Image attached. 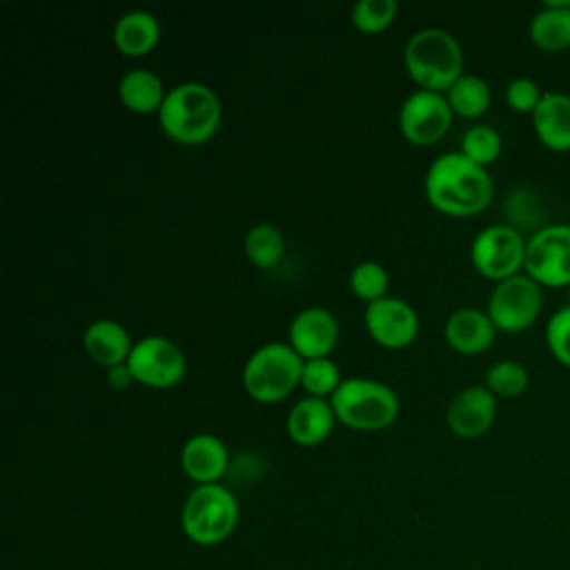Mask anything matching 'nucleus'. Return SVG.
I'll return each instance as SVG.
<instances>
[{"instance_id": "15", "label": "nucleus", "mask_w": 570, "mask_h": 570, "mask_svg": "<svg viewBox=\"0 0 570 570\" xmlns=\"http://www.w3.org/2000/svg\"><path fill=\"white\" fill-rule=\"evenodd\" d=\"M227 445L209 432L189 436L180 448V468L196 485L218 483L227 472Z\"/></svg>"}, {"instance_id": "11", "label": "nucleus", "mask_w": 570, "mask_h": 570, "mask_svg": "<svg viewBox=\"0 0 570 570\" xmlns=\"http://www.w3.org/2000/svg\"><path fill=\"white\" fill-rule=\"evenodd\" d=\"M452 109L445 94L416 89L399 107V129L405 140L419 147L439 142L452 125Z\"/></svg>"}, {"instance_id": "33", "label": "nucleus", "mask_w": 570, "mask_h": 570, "mask_svg": "<svg viewBox=\"0 0 570 570\" xmlns=\"http://www.w3.org/2000/svg\"><path fill=\"white\" fill-rule=\"evenodd\" d=\"M107 383L114 387V390H125L127 385L136 383L134 381V374L129 370L127 363H120V365H114V367H107Z\"/></svg>"}, {"instance_id": "21", "label": "nucleus", "mask_w": 570, "mask_h": 570, "mask_svg": "<svg viewBox=\"0 0 570 570\" xmlns=\"http://www.w3.org/2000/svg\"><path fill=\"white\" fill-rule=\"evenodd\" d=\"M160 40V22L151 11L131 9L114 24V45L120 53L140 58L149 53Z\"/></svg>"}, {"instance_id": "18", "label": "nucleus", "mask_w": 570, "mask_h": 570, "mask_svg": "<svg viewBox=\"0 0 570 570\" xmlns=\"http://www.w3.org/2000/svg\"><path fill=\"white\" fill-rule=\"evenodd\" d=\"M537 140L554 151H570V96L563 91H546L530 116Z\"/></svg>"}, {"instance_id": "32", "label": "nucleus", "mask_w": 570, "mask_h": 570, "mask_svg": "<svg viewBox=\"0 0 570 570\" xmlns=\"http://www.w3.org/2000/svg\"><path fill=\"white\" fill-rule=\"evenodd\" d=\"M543 89L528 76H519V78H512L505 87V102L512 111L517 114H528L532 116V111L537 109V105L541 102L543 98Z\"/></svg>"}, {"instance_id": "3", "label": "nucleus", "mask_w": 570, "mask_h": 570, "mask_svg": "<svg viewBox=\"0 0 570 570\" xmlns=\"http://www.w3.org/2000/svg\"><path fill=\"white\" fill-rule=\"evenodd\" d=\"M403 65L419 89L445 94L463 76V49L450 31L425 27L405 42Z\"/></svg>"}, {"instance_id": "16", "label": "nucleus", "mask_w": 570, "mask_h": 570, "mask_svg": "<svg viewBox=\"0 0 570 570\" xmlns=\"http://www.w3.org/2000/svg\"><path fill=\"white\" fill-rule=\"evenodd\" d=\"M445 343L465 356H476L490 350L497 336V327L488 312L476 307H459L454 309L443 325Z\"/></svg>"}, {"instance_id": "27", "label": "nucleus", "mask_w": 570, "mask_h": 570, "mask_svg": "<svg viewBox=\"0 0 570 570\" xmlns=\"http://www.w3.org/2000/svg\"><path fill=\"white\" fill-rule=\"evenodd\" d=\"M503 149L501 134L492 125H470L461 136V154L472 163L488 167L492 165Z\"/></svg>"}, {"instance_id": "7", "label": "nucleus", "mask_w": 570, "mask_h": 570, "mask_svg": "<svg viewBox=\"0 0 570 570\" xmlns=\"http://www.w3.org/2000/svg\"><path fill=\"white\" fill-rule=\"evenodd\" d=\"M543 309V287L525 272L494 283L488 296V316L499 332L517 334L532 327Z\"/></svg>"}, {"instance_id": "6", "label": "nucleus", "mask_w": 570, "mask_h": 570, "mask_svg": "<svg viewBox=\"0 0 570 570\" xmlns=\"http://www.w3.org/2000/svg\"><path fill=\"white\" fill-rule=\"evenodd\" d=\"M238 523V501L234 492L220 483L196 485L180 512V525L189 541L198 546L223 543Z\"/></svg>"}, {"instance_id": "25", "label": "nucleus", "mask_w": 570, "mask_h": 570, "mask_svg": "<svg viewBox=\"0 0 570 570\" xmlns=\"http://www.w3.org/2000/svg\"><path fill=\"white\" fill-rule=\"evenodd\" d=\"M503 209H505L508 225L519 229L521 234L528 232V236H530L548 225L543 203H541L539 194L532 191L530 187L512 189L503 203Z\"/></svg>"}, {"instance_id": "5", "label": "nucleus", "mask_w": 570, "mask_h": 570, "mask_svg": "<svg viewBox=\"0 0 570 570\" xmlns=\"http://www.w3.org/2000/svg\"><path fill=\"white\" fill-rule=\"evenodd\" d=\"M303 358L289 343L269 341L256 347L243 365V390L258 403H278L301 385Z\"/></svg>"}, {"instance_id": "4", "label": "nucleus", "mask_w": 570, "mask_h": 570, "mask_svg": "<svg viewBox=\"0 0 570 570\" xmlns=\"http://www.w3.org/2000/svg\"><path fill=\"white\" fill-rule=\"evenodd\" d=\"M330 403L336 421L358 432L385 430L396 421L401 410L396 392L383 381L367 376L343 379Z\"/></svg>"}, {"instance_id": "24", "label": "nucleus", "mask_w": 570, "mask_h": 570, "mask_svg": "<svg viewBox=\"0 0 570 570\" xmlns=\"http://www.w3.org/2000/svg\"><path fill=\"white\" fill-rule=\"evenodd\" d=\"M245 256L258 269L276 267L285 256V236L272 223H258L247 229L243 240Z\"/></svg>"}, {"instance_id": "28", "label": "nucleus", "mask_w": 570, "mask_h": 570, "mask_svg": "<svg viewBox=\"0 0 570 570\" xmlns=\"http://www.w3.org/2000/svg\"><path fill=\"white\" fill-rule=\"evenodd\" d=\"M341 367L330 358H307L303 363L301 372V387L305 396H318V399H330L336 387L341 385Z\"/></svg>"}, {"instance_id": "30", "label": "nucleus", "mask_w": 570, "mask_h": 570, "mask_svg": "<svg viewBox=\"0 0 570 570\" xmlns=\"http://www.w3.org/2000/svg\"><path fill=\"white\" fill-rule=\"evenodd\" d=\"M399 2L396 0H358L352 4L350 18L352 24L363 33H379L392 24L396 18Z\"/></svg>"}, {"instance_id": "20", "label": "nucleus", "mask_w": 570, "mask_h": 570, "mask_svg": "<svg viewBox=\"0 0 570 570\" xmlns=\"http://www.w3.org/2000/svg\"><path fill=\"white\" fill-rule=\"evenodd\" d=\"M530 42L546 51L559 53L570 49V0H548L530 18Z\"/></svg>"}, {"instance_id": "13", "label": "nucleus", "mask_w": 570, "mask_h": 570, "mask_svg": "<svg viewBox=\"0 0 570 570\" xmlns=\"http://www.w3.org/2000/svg\"><path fill=\"white\" fill-rule=\"evenodd\" d=\"M338 321L334 318V314L325 307L312 305L303 307L292 318L287 330V343L303 361L323 358L330 356L338 345Z\"/></svg>"}, {"instance_id": "10", "label": "nucleus", "mask_w": 570, "mask_h": 570, "mask_svg": "<svg viewBox=\"0 0 570 570\" xmlns=\"http://www.w3.org/2000/svg\"><path fill=\"white\" fill-rule=\"evenodd\" d=\"M127 365L136 383L156 390L174 387L187 372L185 352L178 347V343L160 334H147L138 338L131 347Z\"/></svg>"}, {"instance_id": "2", "label": "nucleus", "mask_w": 570, "mask_h": 570, "mask_svg": "<svg viewBox=\"0 0 570 570\" xmlns=\"http://www.w3.org/2000/svg\"><path fill=\"white\" fill-rule=\"evenodd\" d=\"M156 116L160 129L174 142L203 145L216 134L223 118V105L209 85L185 80L167 89Z\"/></svg>"}, {"instance_id": "34", "label": "nucleus", "mask_w": 570, "mask_h": 570, "mask_svg": "<svg viewBox=\"0 0 570 570\" xmlns=\"http://www.w3.org/2000/svg\"><path fill=\"white\" fill-rule=\"evenodd\" d=\"M568 305H570V287H568Z\"/></svg>"}, {"instance_id": "23", "label": "nucleus", "mask_w": 570, "mask_h": 570, "mask_svg": "<svg viewBox=\"0 0 570 570\" xmlns=\"http://www.w3.org/2000/svg\"><path fill=\"white\" fill-rule=\"evenodd\" d=\"M448 105L454 116L461 118H479L490 109L492 89L490 85L476 73H463L448 91Z\"/></svg>"}, {"instance_id": "14", "label": "nucleus", "mask_w": 570, "mask_h": 570, "mask_svg": "<svg viewBox=\"0 0 570 570\" xmlns=\"http://www.w3.org/2000/svg\"><path fill=\"white\" fill-rule=\"evenodd\" d=\"M497 416V396L481 383L456 392L445 407L448 428L461 439L483 436Z\"/></svg>"}, {"instance_id": "12", "label": "nucleus", "mask_w": 570, "mask_h": 570, "mask_svg": "<svg viewBox=\"0 0 570 570\" xmlns=\"http://www.w3.org/2000/svg\"><path fill=\"white\" fill-rule=\"evenodd\" d=\"M363 323L370 338L387 350H403L412 345L419 334L416 309L399 296H383L367 303Z\"/></svg>"}, {"instance_id": "19", "label": "nucleus", "mask_w": 570, "mask_h": 570, "mask_svg": "<svg viewBox=\"0 0 570 570\" xmlns=\"http://www.w3.org/2000/svg\"><path fill=\"white\" fill-rule=\"evenodd\" d=\"M82 347L94 363L102 367H114L127 363L134 341L120 321L96 318L87 325L82 334Z\"/></svg>"}, {"instance_id": "9", "label": "nucleus", "mask_w": 570, "mask_h": 570, "mask_svg": "<svg viewBox=\"0 0 570 570\" xmlns=\"http://www.w3.org/2000/svg\"><path fill=\"white\" fill-rule=\"evenodd\" d=\"M523 272L541 287H570V225L548 223L528 236Z\"/></svg>"}, {"instance_id": "29", "label": "nucleus", "mask_w": 570, "mask_h": 570, "mask_svg": "<svg viewBox=\"0 0 570 570\" xmlns=\"http://www.w3.org/2000/svg\"><path fill=\"white\" fill-rule=\"evenodd\" d=\"M387 285H390V274L376 261H361L350 272V289L354 292V296H358L365 303L387 296L385 294Z\"/></svg>"}, {"instance_id": "26", "label": "nucleus", "mask_w": 570, "mask_h": 570, "mask_svg": "<svg viewBox=\"0 0 570 570\" xmlns=\"http://www.w3.org/2000/svg\"><path fill=\"white\" fill-rule=\"evenodd\" d=\"M483 385L497 396V399H517L521 396L530 385V374L523 363L503 358L492 363L485 370Z\"/></svg>"}, {"instance_id": "8", "label": "nucleus", "mask_w": 570, "mask_h": 570, "mask_svg": "<svg viewBox=\"0 0 570 570\" xmlns=\"http://www.w3.org/2000/svg\"><path fill=\"white\" fill-rule=\"evenodd\" d=\"M528 236L508 223L483 227L470 243V261L474 269L499 283L523 272Z\"/></svg>"}, {"instance_id": "22", "label": "nucleus", "mask_w": 570, "mask_h": 570, "mask_svg": "<svg viewBox=\"0 0 570 570\" xmlns=\"http://www.w3.org/2000/svg\"><path fill=\"white\" fill-rule=\"evenodd\" d=\"M167 87L151 69H129L118 80V98L134 114H158Z\"/></svg>"}, {"instance_id": "17", "label": "nucleus", "mask_w": 570, "mask_h": 570, "mask_svg": "<svg viewBox=\"0 0 570 570\" xmlns=\"http://www.w3.org/2000/svg\"><path fill=\"white\" fill-rule=\"evenodd\" d=\"M334 423H336V414L332 410L330 399L303 396L287 412L285 430L296 445L314 448L330 436Z\"/></svg>"}, {"instance_id": "31", "label": "nucleus", "mask_w": 570, "mask_h": 570, "mask_svg": "<svg viewBox=\"0 0 570 570\" xmlns=\"http://www.w3.org/2000/svg\"><path fill=\"white\" fill-rule=\"evenodd\" d=\"M546 345L557 363L570 367V305L552 312L546 323Z\"/></svg>"}, {"instance_id": "1", "label": "nucleus", "mask_w": 570, "mask_h": 570, "mask_svg": "<svg viewBox=\"0 0 570 570\" xmlns=\"http://www.w3.org/2000/svg\"><path fill=\"white\" fill-rule=\"evenodd\" d=\"M428 203L452 218H470L485 212L494 196L488 167L465 158L461 151L436 156L423 180Z\"/></svg>"}]
</instances>
